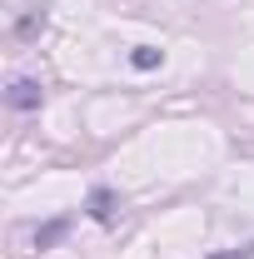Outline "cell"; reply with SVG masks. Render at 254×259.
Here are the masks:
<instances>
[{
	"instance_id": "5",
	"label": "cell",
	"mask_w": 254,
	"mask_h": 259,
	"mask_svg": "<svg viewBox=\"0 0 254 259\" xmlns=\"http://www.w3.org/2000/svg\"><path fill=\"white\" fill-rule=\"evenodd\" d=\"M45 30V10H25L20 20H15V40H30V35Z\"/></svg>"
},
{
	"instance_id": "2",
	"label": "cell",
	"mask_w": 254,
	"mask_h": 259,
	"mask_svg": "<svg viewBox=\"0 0 254 259\" xmlns=\"http://www.w3.org/2000/svg\"><path fill=\"white\" fill-rule=\"evenodd\" d=\"M115 209H120V194L110 190V185H95L90 199H85V214H90L95 225H110V220H115Z\"/></svg>"
},
{
	"instance_id": "4",
	"label": "cell",
	"mask_w": 254,
	"mask_h": 259,
	"mask_svg": "<svg viewBox=\"0 0 254 259\" xmlns=\"http://www.w3.org/2000/svg\"><path fill=\"white\" fill-rule=\"evenodd\" d=\"M130 65H135L140 75H145V70H159V65H164V50H155V45H135V50H130Z\"/></svg>"
},
{
	"instance_id": "3",
	"label": "cell",
	"mask_w": 254,
	"mask_h": 259,
	"mask_svg": "<svg viewBox=\"0 0 254 259\" xmlns=\"http://www.w3.org/2000/svg\"><path fill=\"white\" fill-rule=\"evenodd\" d=\"M70 225H75L70 214H60V220H45V225L35 229V249H40V254H45V249H55L65 234H70Z\"/></svg>"
},
{
	"instance_id": "1",
	"label": "cell",
	"mask_w": 254,
	"mask_h": 259,
	"mask_svg": "<svg viewBox=\"0 0 254 259\" xmlns=\"http://www.w3.org/2000/svg\"><path fill=\"white\" fill-rule=\"evenodd\" d=\"M40 100H45V90H40V80H30V75H15L10 90H5V105H10L15 115H35Z\"/></svg>"
},
{
	"instance_id": "6",
	"label": "cell",
	"mask_w": 254,
	"mask_h": 259,
	"mask_svg": "<svg viewBox=\"0 0 254 259\" xmlns=\"http://www.w3.org/2000/svg\"><path fill=\"white\" fill-rule=\"evenodd\" d=\"M204 259H254V239L249 244H234V249H215V254H204Z\"/></svg>"
}]
</instances>
